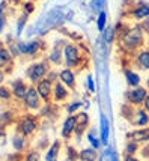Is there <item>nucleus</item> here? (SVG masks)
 Listing matches in <instances>:
<instances>
[{
  "mask_svg": "<svg viewBox=\"0 0 149 161\" xmlns=\"http://www.w3.org/2000/svg\"><path fill=\"white\" fill-rule=\"evenodd\" d=\"M121 44L122 47L128 51H137L143 47L145 44V32L140 26L127 29L121 35Z\"/></svg>",
  "mask_w": 149,
  "mask_h": 161,
  "instance_id": "f257e3e1",
  "label": "nucleus"
},
{
  "mask_svg": "<svg viewBox=\"0 0 149 161\" xmlns=\"http://www.w3.org/2000/svg\"><path fill=\"white\" fill-rule=\"evenodd\" d=\"M149 91L146 86H137V87H130L125 93V101L128 105H133V107H143L145 101L148 98Z\"/></svg>",
  "mask_w": 149,
  "mask_h": 161,
  "instance_id": "f03ea898",
  "label": "nucleus"
},
{
  "mask_svg": "<svg viewBox=\"0 0 149 161\" xmlns=\"http://www.w3.org/2000/svg\"><path fill=\"white\" fill-rule=\"evenodd\" d=\"M63 57H65V65L66 68H75L78 66V63L81 60V53H80V48H78L75 44H71V42H66L63 47Z\"/></svg>",
  "mask_w": 149,
  "mask_h": 161,
  "instance_id": "7ed1b4c3",
  "label": "nucleus"
},
{
  "mask_svg": "<svg viewBox=\"0 0 149 161\" xmlns=\"http://www.w3.org/2000/svg\"><path fill=\"white\" fill-rule=\"evenodd\" d=\"M50 72L48 65L45 62H38V63H32L27 68V78L30 80V83H39L41 80L45 78V75Z\"/></svg>",
  "mask_w": 149,
  "mask_h": 161,
  "instance_id": "20e7f679",
  "label": "nucleus"
},
{
  "mask_svg": "<svg viewBox=\"0 0 149 161\" xmlns=\"http://www.w3.org/2000/svg\"><path fill=\"white\" fill-rule=\"evenodd\" d=\"M130 122H131L133 126H135V128L149 126V113L146 112L143 107H135V108H131Z\"/></svg>",
  "mask_w": 149,
  "mask_h": 161,
  "instance_id": "39448f33",
  "label": "nucleus"
},
{
  "mask_svg": "<svg viewBox=\"0 0 149 161\" xmlns=\"http://www.w3.org/2000/svg\"><path fill=\"white\" fill-rule=\"evenodd\" d=\"M36 128H38V120H36V118L30 116V114L23 116L21 119L18 120V133L23 134L24 137L32 136L36 131Z\"/></svg>",
  "mask_w": 149,
  "mask_h": 161,
  "instance_id": "423d86ee",
  "label": "nucleus"
},
{
  "mask_svg": "<svg viewBox=\"0 0 149 161\" xmlns=\"http://www.w3.org/2000/svg\"><path fill=\"white\" fill-rule=\"evenodd\" d=\"M62 18H63V14H62V9L60 8H56V9L50 11L48 14H47V17H45V20H44V24H42V27H41V30H39V33H45L47 30L56 27L57 24L62 21Z\"/></svg>",
  "mask_w": 149,
  "mask_h": 161,
  "instance_id": "0eeeda50",
  "label": "nucleus"
},
{
  "mask_svg": "<svg viewBox=\"0 0 149 161\" xmlns=\"http://www.w3.org/2000/svg\"><path fill=\"white\" fill-rule=\"evenodd\" d=\"M23 103H24V105L27 107L29 110H39L44 101L41 99L39 93H38V91H36V87L29 86L27 93H26V97H24V99H23Z\"/></svg>",
  "mask_w": 149,
  "mask_h": 161,
  "instance_id": "6e6552de",
  "label": "nucleus"
},
{
  "mask_svg": "<svg viewBox=\"0 0 149 161\" xmlns=\"http://www.w3.org/2000/svg\"><path fill=\"white\" fill-rule=\"evenodd\" d=\"M36 91L39 93V97L44 103H48L51 97H53V83L48 78H44L39 83H36Z\"/></svg>",
  "mask_w": 149,
  "mask_h": 161,
  "instance_id": "1a4fd4ad",
  "label": "nucleus"
},
{
  "mask_svg": "<svg viewBox=\"0 0 149 161\" xmlns=\"http://www.w3.org/2000/svg\"><path fill=\"white\" fill-rule=\"evenodd\" d=\"M75 126H77V116L68 114V118L63 120V125H62V139L69 140L71 136H74L75 133Z\"/></svg>",
  "mask_w": 149,
  "mask_h": 161,
  "instance_id": "9d476101",
  "label": "nucleus"
},
{
  "mask_svg": "<svg viewBox=\"0 0 149 161\" xmlns=\"http://www.w3.org/2000/svg\"><path fill=\"white\" fill-rule=\"evenodd\" d=\"M127 136L130 140L135 142V143H139V145H140V143L146 145V143H149V126L135 128L134 131H130Z\"/></svg>",
  "mask_w": 149,
  "mask_h": 161,
  "instance_id": "9b49d317",
  "label": "nucleus"
},
{
  "mask_svg": "<svg viewBox=\"0 0 149 161\" xmlns=\"http://www.w3.org/2000/svg\"><path fill=\"white\" fill-rule=\"evenodd\" d=\"M134 63L140 71H149V48L137 50L134 56Z\"/></svg>",
  "mask_w": 149,
  "mask_h": 161,
  "instance_id": "f8f14e48",
  "label": "nucleus"
},
{
  "mask_svg": "<svg viewBox=\"0 0 149 161\" xmlns=\"http://www.w3.org/2000/svg\"><path fill=\"white\" fill-rule=\"evenodd\" d=\"M39 47H41V42L39 41H30V42H23L18 41V50H20V54H24V56H33L39 51Z\"/></svg>",
  "mask_w": 149,
  "mask_h": 161,
  "instance_id": "ddd939ff",
  "label": "nucleus"
},
{
  "mask_svg": "<svg viewBox=\"0 0 149 161\" xmlns=\"http://www.w3.org/2000/svg\"><path fill=\"white\" fill-rule=\"evenodd\" d=\"M68 97H69V89L62 81H59V80L54 81V84H53V98H54V101L60 103V101H65Z\"/></svg>",
  "mask_w": 149,
  "mask_h": 161,
  "instance_id": "4468645a",
  "label": "nucleus"
},
{
  "mask_svg": "<svg viewBox=\"0 0 149 161\" xmlns=\"http://www.w3.org/2000/svg\"><path fill=\"white\" fill-rule=\"evenodd\" d=\"M75 72L71 69V68H65L59 72V81H62V83L68 87V89H72V87H75Z\"/></svg>",
  "mask_w": 149,
  "mask_h": 161,
  "instance_id": "2eb2a0df",
  "label": "nucleus"
},
{
  "mask_svg": "<svg viewBox=\"0 0 149 161\" xmlns=\"http://www.w3.org/2000/svg\"><path fill=\"white\" fill-rule=\"evenodd\" d=\"M29 84L23 80H15L11 84V92H12V97H15L17 99H24L26 93H27Z\"/></svg>",
  "mask_w": 149,
  "mask_h": 161,
  "instance_id": "dca6fc26",
  "label": "nucleus"
},
{
  "mask_svg": "<svg viewBox=\"0 0 149 161\" xmlns=\"http://www.w3.org/2000/svg\"><path fill=\"white\" fill-rule=\"evenodd\" d=\"M99 120H101L99 140H101V145H107V143H108V136H110V120H108V118H107L104 113H101Z\"/></svg>",
  "mask_w": 149,
  "mask_h": 161,
  "instance_id": "f3484780",
  "label": "nucleus"
},
{
  "mask_svg": "<svg viewBox=\"0 0 149 161\" xmlns=\"http://www.w3.org/2000/svg\"><path fill=\"white\" fill-rule=\"evenodd\" d=\"M77 116V126H75V136H77V139H80V136L86 131V128L89 125V114L86 112H81V113H77L75 114Z\"/></svg>",
  "mask_w": 149,
  "mask_h": 161,
  "instance_id": "a211bd4d",
  "label": "nucleus"
},
{
  "mask_svg": "<svg viewBox=\"0 0 149 161\" xmlns=\"http://www.w3.org/2000/svg\"><path fill=\"white\" fill-rule=\"evenodd\" d=\"M60 147H62V142L59 140V139H56V140L50 145L48 149H47V154H45V161H59Z\"/></svg>",
  "mask_w": 149,
  "mask_h": 161,
  "instance_id": "6ab92c4d",
  "label": "nucleus"
},
{
  "mask_svg": "<svg viewBox=\"0 0 149 161\" xmlns=\"http://www.w3.org/2000/svg\"><path fill=\"white\" fill-rule=\"evenodd\" d=\"M124 75H125L127 84L130 86V87H137V86H140V83H142L140 74H137V72L133 71L131 68H127V69L124 71Z\"/></svg>",
  "mask_w": 149,
  "mask_h": 161,
  "instance_id": "aec40b11",
  "label": "nucleus"
},
{
  "mask_svg": "<svg viewBox=\"0 0 149 161\" xmlns=\"http://www.w3.org/2000/svg\"><path fill=\"white\" fill-rule=\"evenodd\" d=\"M131 15H133V18H135V20H148L149 18V5L148 3H143V2L139 3V5L133 9Z\"/></svg>",
  "mask_w": 149,
  "mask_h": 161,
  "instance_id": "412c9836",
  "label": "nucleus"
},
{
  "mask_svg": "<svg viewBox=\"0 0 149 161\" xmlns=\"http://www.w3.org/2000/svg\"><path fill=\"white\" fill-rule=\"evenodd\" d=\"M78 160L80 161H97L98 160V152L92 146L83 147V149L78 151Z\"/></svg>",
  "mask_w": 149,
  "mask_h": 161,
  "instance_id": "4be33fe9",
  "label": "nucleus"
},
{
  "mask_svg": "<svg viewBox=\"0 0 149 161\" xmlns=\"http://www.w3.org/2000/svg\"><path fill=\"white\" fill-rule=\"evenodd\" d=\"M26 145H27V142H26V137L23 134L17 133L12 137V146H14V149L17 152H23L26 149Z\"/></svg>",
  "mask_w": 149,
  "mask_h": 161,
  "instance_id": "5701e85b",
  "label": "nucleus"
},
{
  "mask_svg": "<svg viewBox=\"0 0 149 161\" xmlns=\"http://www.w3.org/2000/svg\"><path fill=\"white\" fill-rule=\"evenodd\" d=\"M62 57H63V48H60L59 45H56L54 48L50 51L48 60L51 63H54V65H60V62H62Z\"/></svg>",
  "mask_w": 149,
  "mask_h": 161,
  "instance_id": "b1692460",
  "label": "nucleus"
},
{
  "mask_svg": "<svg viewBox=\"0 0 149 161\" xmlns=\"http://www.w3.org/2000/svg\"><path fill=\"white\" fill-rule=\"evenodd\" d=\"M12 53L9 51L8 47H5L3 44H0V68L8 65L9 62H12Z\"/></svg>",
  "mask_w": 149,
  "mask_h": 161,
  "instance_id": "393cba45",
  "label": "nucleus"
},
{
  "mask_svg": "<svg viewBox=\"0 0 149 161\" xmlns=\"http://www.w3.org/2000/svg\"><path fill=\"white\" fill-rule=\"evenodd\" d=\"M99 161H119V155H118V152L114 151L113 147H107L106 151L101 154V157H99Z\"/></svg>",
  "mask_w": 149,
  "mask_h": 161,
  "instance_id": "a878e982",
  "label": "nucleus"
},
{
  "mask_svg": "<svg viewBox=\"0 0 149 161\" xmlns=\"http://www.w3.org/2000/svg\"><path fill=\"white\" fill-rule=\"evenodd\" d=\"M87 140H89V143H91V146H92L93 149H99L101 140H99V137L97 136V131H95V130H91V131L87 133Z\"/></svg>",
  "mask_w": 149,
  "mask_h": 161,
  "instance_id": "bb28decb",
  "label": "nucleus"
},
{
  "mask_svg": "<svg viewBox=\"0 0 149 161\" xmlns=\"http://www.w3.org/2000/svg\"><path fill=\"white\" fill-rule=\"evenodd\" d=\"M106 27H107V12L102 11V12H99L98 17H97V29H98L99 32H104Z\"/></svg>",
  "mask_w": 149,
  "mask_h": 161,
  "instance_id": "cd10ccee",
  "label": "nucleus"
},
{
  "mask_svg": "<svg viewBox=\"0 0 149 161\" xmlns=\"http://www.w3.org/2000/svg\"><path fill=\"white\" fill-rule=\"evenodd\" d=\"M139 151V143H135L133 140H128L125 145V155H135V152Z\"/></svg>",
  "mask_w": 149,
  "mask_h": 161,
  "instance_id": "c85d7f7f",
  "label": "nucleus"
},
{
  "mask_svg": "<svg viewBox=\"0 0 149 161\" xmlns=\"http://www.w3.org/2000/svg\"><path fill=\"white\" fill-rule=\"evenodd\" d=\"M11 98H12L11 89L6 87V86H3V84H0V101H9Z\"/></svg>",
  "mask_w": 149,
  "mask_h": 161,
  "instance_id": "c756f323",
  "label": "nucleus"
},
{
  "mask_svg": "<svg viewBox=\"0 0 149 161\" xmlns=\"http://www.w3.org/2000/svg\"><path fill=\"white\" fill-rule=\"evenodd\" d=\"M102 33H104V35H102V39H104V44H110V42L113 41V35H114V30L112 27H108V26H107L106 27V30H104V32H102Z\"/></svg>",
  "mask_w": 149,
  "mask_h": 161,
  "instance_id": "7c9ffc66",
  "label": "nucleus"
},
{
  "mask_svg": "<svg viewBox=\"0 0 149 161\" xmlns=\"http://www.w3.org/2000/svg\"><path fill=\"white\" fill-rule=\"evenodd\" d=\"M107 0H92V9L95 12H102L104 11V6H106Z\"/></svg>",
  "mask_w": 149,
  "mask_h": 161,
  "instance_id": "2f4dec72",
  "label": "nucleus"
},
{
  "mask_svg": "<svg viewBox=\"0 0 149 161\" xmlns=\"http://www.w3.org/2000/svg\"><path fill=\"white\" fill-rule=\"evenodd\" d=\"M81 105H83V103H81V101H74V103H71V104L66 107V113H68V114H74V113H75L78 108L81 107Z\"/></svg>",
  "mask_w": 149,
  "mask_h": 161,
  "instance_id": "473e14b6",
  "label": "nucleus"
},
{
  "mask_svg": "<svg viewBox=\"0 0 149 161\" xmlns=\"http://www.w3.org/2000/svg\"><path fill=\"white\" fill-rule=\"evenodd\" d=\"M41 157H39V152L38 151H30L27 152V155L24 157V161H39Z\"/></svg>",
  "mask_w": 149,
  "mask_h": 161,
  "instance_id": "72a5a7b5",
  "label": "nucleus"
},
{
  "mask_svg": "<svg viewBox=\"0 0 149 161\" xmlns=\"http://www.w3.org/2000/svg\"><path fill=\"white\" fill-rule=\"evenodd\" d=\"M26 20H27V15H24L23 18H20V21H18V27H17V35L20 36L23 32V27H24V24H26Z\"/></svg>",
  "mask_w": 149,
  "mask_h": 161,
  "instance_id": "f704fd0d",
  "label": "nucleus"
},
{
  "mask_svg": "<svg viewBox=\"0 0 149 161\" xmlns=\"http://www.w3.org/2000/svg\"><path fill=\"white\" fill-rule=\"evenodd\" d=\"M87 89H89V92H92V93H95V81H93V77L92 75H87Z\"/></svg>",
  "mask_w": 149,
  "mask_h": 161,
  "instance_id": "c9c22d12",
  "label": "nucleus"
},
{
  "mask_svg": "<svg viewBox=\"0 0 149 161\" xmlns=\"http://www.w3.org/2000/svg\"><path fill=\"white\" fill-rule=\"evenodd\" d=\"M5 26H6V18H5V15H2V17H0V35L3 33Z\"/></svg>",
  "mask_w": 149,
  "mask_h": 161,
  "instance_id": "e433bc0d",
  "label": "nucleus"
},
{
  "mask_svg": "<svg viewBox=\"0 0 149 161\" xmlns=\"http://www.w3.org/2000/svg\"><path fill=\"white\" fill-rule=\"evenodd\" d=\"M124 161H142V160L137 158L135 155H125V157H124Z\"/></svg>",
  "mask_w": 149,
  "mask_h": 161,
  "instance_id": "4c0bfd02",
  "label": "nucleus"
},
{
  "mask_svg": "<svg viewBox=\"0 0 149 161\" xmlns=\"http://www.w3.org/2000/svg\"><path fill=\"white\" fill-rule=\"evenodd\" d=\"M143 108L149 113V95H148V98H146V101H145V104H143Z\"/></svg>",
  "mask_w": 149,
  "mask_h": 161,
  "instance_id": "58836bf2",
  "label": "nucleus"
},
{
  "mask_svg": "<svg viewBox=\"0 0 149 161\" xmlns=\"http://www.w3.org/2000/svg\"><path fill=\"white\" fill-rule=\"evenodd\" d=\"M26 11H27V12H32V11H33V5H32V3H27V5H26Z\"/></svg>",
  "mask_w": 149,
  "mask_h": 161,
  "instance_id": "ea45409f",
  "label": "nucleus"
},
{
  "mask_svg": "<svg viewBox=\"0 0 149 161\" xmlns=\"http://www.w3.org/2000/svg\"><path fill=\"white\" fill-rule=\"evenodd\" d=\"M3 81H5V72H3V71L0 69V84L3 83Z\"/></svg>",
  "mask_w": 149,
  "mask_h": 161,
  "instance_id": "a19ab883",
  "label": "nucleus"
},
{
  "mask_svg": "<svg viewBox=\"0 0 149 161\" xmlns=\"http://www.w3.org/2000/svg\"><path fill=\"white\" fill-rule=\"evenodd\" d=\"M3 8H5V5H3V3H2V6H0V17H2V15H3Z\"/></svg>",
  "mask_w": 149,
  "mask_h": 161,
  "instance_id": "79ce46f5",
  "label": "nucleus"
},
{
  "mask_svg": "<svg viewBox=\"0 0 149 161\" xmlns=\"http://www.w3.org/2000/svg\"><path fill=\"white\" fill-rule=\"evenodd\" d=\"M146 87H148V91H149V77H148V80H146Z\"/></svg>",
  "mask_w": 149,
  "mask_h": 161,
  "instance_id": "37998d69",
  "label": "nucleus"
},
{
  "mask_svg": "<svg viewBox=\"0 0 149 161\" xmlns=\"http://www.w3.org/2000/svg\"><path fill=\"white\" fill-rule=\"evenodd\" d=\"M3 134L5 133H3V130H2V126H0V136H3Z\"/></svg>",
  "mask_w": 149,
  "mask_h": 161,
  "instance_id": "c03bdc74",
  "label": "nucleus"
}]
</instances>
